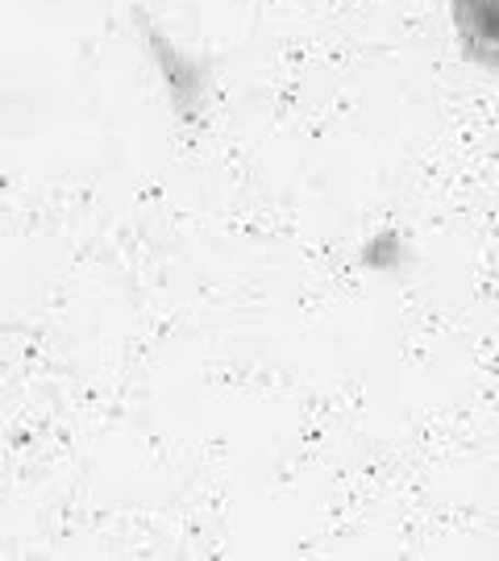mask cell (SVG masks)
<instances>
[{
	"mask_svg": "<svg viewBox=\"0 0 499 561\" xmlns=\"http://www.w3.org/2000/svg\"><path fill=\"white\" fill-rule=\"evenodd\" d=\"M450 21L462 59L499 76V0H450Z\"/></svg>",
	"mask_w": 499,
	"mask_h": 561,
	"instance_id": "cell-1",
	"label": "cell"
},
{
	"mask_svg": "<svg viewBox=\"0 0 499 561\" xmlns=\"http://www.w3.org/2000/svg\"><path fill=\"white\" fill-rule=\"evenodd\" d=\"M146 42H150V50H155V59L162 67V80H167L171 96H175V113L183 121H196L204 113V104H208V71L200 62L183 59L155 25H146Z\"/></svg>",
	"mask_w": 499,
	"mask_h": 561,
	"instance_id": "cell-2",
	"label": "cell"
}]
</instances>
